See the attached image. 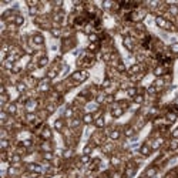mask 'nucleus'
<instances>
[{"label":"nucleus","mask_w":178,"mask_h":178,"mask_svg":"<svg viewBox=\"0 0 178 178\" xmlns=\"http://www.w3.org/2000/svg\"><path fill=\"white\" fill-rule=\"evenodd\" d=\"M88 77V73L87 71H84V70H79V71H76V73H73L71 74V77H70V80H73L74 83H81V81H84Z\"/></svg>","instance_id":"obj_1"},{"label":"nucleus","mask_w":178,"mask_h":178,"mask_svg":"<svg viewBox=\"0 0 178 178\" xmlns=\"http://www.w3.org/2000/svg\"><path fill=\"white\" fill-rule=\"evenodd\" d=\"M24 108L27 113H34L37 108V100H29L24 103Z\"/></svg>","instance_id":"obj_2"},{"label":"nucleus","mask_w":178,"mask_h":178,"mask_svg":"<svg viewBox=\"0 0 178 178\" xmlns=\"http://www.w3.org/2000/svg\"><path fill=\"white\" fill-rule=\"evenodd\" d=\"M123 44H124V47L130 51H132L134 50V39L131 37V36H126L124 39H123Z\"/></svg>","instance_id":"obj_3"},{"label":"nucleus","mask_w":178,"mask_h":178,"mask_svg":"<svg viewBox=\"0 0 178 178\" xmlns=\"http://www.w3.org/2000/svg\"><path fill=\"white\" fill-rule=\"evenodd\" d=\"M32 40H33V44H34V46H43V44H44V37H43V34H40V33H34Z\"/></svg>","instance_id":"obj_4"},{"label":"nucleus","mask_w":178,"mask_h":178,"mask_svg":"<svg viewBox=\"0 0 178 178\" xmlns=\"http://www.w3.org/2000/svg\"><path fill=\"white\" fill-rule=\"evenodd\" d=\"M124 111H126V110H123L121 107H118V104H117V103H115V104H113V107H111V115H113L114 118L121 117V115L124 114Z\"/></svg>","instance_id":"obj_5"},{"label":"nucleus","mask_w":178,"mask_h":178,"mask_svg":"<svg viewBox=\"0 0 178 178\" xmlns=\"http://www.w3.org/2000/svg\"><path fill=\"white\" fill-rule=\"evenodd\" d=\"M4 111L7 114H10V115H14V114L17 113L16 103H9V104H6V106H4Z\"/></svg>","instance_id":"obj_6"},{"label":"nucleus","mask_w":178,"mask_h":178,"mask_svg":"<svg viewBox=\"0 0 178 178\" xmlns=\"http://www.w3.org/2000/svg\"><path fill=\"white\" fill-rule=\"evenodd\" d=\"M165 67L164 66H157V67H154V70H152V73H154V76L155 77H164V74H165Z\"/></svg>","instance_id":"obj_7"},{"label":"nucleus","mask_w":178,"mask_h":178,"mask_svg":"<svg viewBox=\"0 0 178 178\" xmlns=\"http://www.w3.org/2000/svg\"><path fill=\"white\" fill-rule=\"evenodd\" d=\"M41 137H43V140L44 141H50L51 140V137H53V134H51V130L46 126V127H43V131H41Z\"/></svg>","instance_id":"obj_8"},{"label":"nucleus","mask_w":178,"mask_h":178,"mask_svg":"<svg viewBox=\"0 0 178 178\" xmlns=\"http://www.w3.org/2000/svg\"><path fill=\"white\" fill-rule=\"evenodd\" d=\"M135 174V165H132V164H128L127 165V168H126V172H124V177L126 178H131L132 175Z\"/></svg>","instance_id":"obj_9"},{"label":"nucleus","mask_w":178,"mask_h":178,"mask_svg":"<svg viewBox=\"0 0 178 178\" xmlns=\"http://www.w3.org/2000/svg\"><path fill=\"white\" fill-rule=\"evenodd\" d=\"M81 121L84 123V124H91V123H94V115H93V113H86L84 115H83V118H81Z\"/></svg>","instance_id":"obj_10"},{"label":"nucleus","mask_w":178,"mask_h":178,"mask_svg":"<svg viewBox=\"0 0 178 178\" xmlns=\"http://www.w3.org/2000/svg\"><path fill=\"white\" fill-rule=\"evenodd\" d=\"M151 146H148V144H143L141 148H140V154L143 155V157H148L150 154H151Z\"/></svg>","instance_id":"obj_11"},{"label":"nucleus","mask_w":178,"mask_h":178,"mask_svg":"<svg viewBox=\"0 0 178 178\" xmlns=\"http://www.w3.org/2000/svg\"><path fill=\"white\" fill-rule=\"evenodd\" d=\"M108 137H110V140L117 141V140L121 137V132H120V130H111V131H110V134H108Z\"/></svg>","instance_id":"obj_12"},{"label":"nucleus","mask_w":178,"mask_h":178,"mask_svg":"<svg viewBox=\"0 0 178 178\" xmlns=\"http://www.w3.org/2000/svg\"><path fill=\"white\" fill-rule=\"evenodd\" d=\"M57 74H59V70H57L56 67H53V68H50L49 71H47V76H46V77H47L49 80H53V79L57 77Z\"/></svg>","instance_id":"obj_13"},{"label":"nucleus","mask_w":178,"mask_h":178,"mask_svg":"<svg viewBox=\"0 0 178 178\" xmlns=\"http://www.w3.org/2000/svg\"><path fill=\"white\" fill-rule=\"evenodd\" d=\"M16 88L19 93H24L26 90H27V84L24 83V81H17L16 83Z\"/></svg>","instance_id":"obj_14"},{"label":"nucleus","mask_w":178,"mask_h":178,"mask_svg":"<svg viewBox=\"0 0 178 178\" xmlns=\"http://www.w3.org/2000/svg\"><path fill=\"white\" fill-rule=\"evenodd\" d=\"M135 131H137V130L134 128V127L127 126V127H126V130H124V135H126L127 138H130V137H132V135L135 134Z\"/></svg>","instance_id":"obj_15"},{"label":"nucleus","mask_w":178,"mask_h":178,"mask_svg":"<svg viewBox=\"0 0 178 178\" xmlns=\"http://www.w3.org/2000/svg\"><path fill=\"white\" fill-rule=\"evenodd\" d=\"M54 128L57 130V131H63V130H64V121H63L61 118L56 120V121H54Z\"/></svg>","instance_id":"obj_16"},{"label":"nucleus","mask_w":178,"mask_h":178,"mask_svg":"<svg viewBox=\"0 0 178 178\" xmlns=\"http://www.w3.org/2000/svg\"><path fill=\"white\" fill-rule=\"evenodd\" d=\"M47 64H49V57H47V56L41 57V59L37 61V67H39V68H43V67H46Z\"/></svg>","instance_id":"obj_17"},{"label":"nucleus","mask_w":178,"mask_h":178,"mask_svg":"<svg viewBox=\"0 0 178 178\" xmlns=\"http://www.w3.org/2000/svg\"><path fill=\"white\" fill-rule=\"evenodd\" d=\"M157 171H158V170H157V167H150V168L146 171V175L148 178H152V177H155Z\"/></svg>","instance_id":"obj_18"},{"label":"nucleus","mask_w":178,"mask_h":178,"mask_svg":"<svg viewBox=\"0 0 178 178\" xmlns=\"http://www.w3.org/2000/svg\"><path fill=\"white\" fill-rule=\"evenodd\" d=\"M13 23L16 24L17 27H19V26H23V24H24V17L21 16V14H16V16H14V21H13Z\"/></svg>","instance_id":"obj_19"},{"label":"nucleus","mask_w":178,"mask_h":178,"mask_svg":"<svg viewBox=\"0 0 178 178\" xmlns=\"http://www.w3.org/2000/svg\"><path fill=\"white\" fill-rule=\"evenodd\" d=\"M50 33H51V36L53 37H60L61 36V29L60 27H50Z\"/></svg>","instance_id":"obj_20"},{"label":"nucleus","mask_w":178,"mask_h":178,"mask_svg":"<svg viewBox=\"0 0 178 178\" xmlns=\"http://www.w3.org/2000/svg\"><path fill=\"white\" fill-rule=\"evenodd\" d=\"M94 124H96L97 128H104V126H106L104 117H100V118H97V120H94Z\"/></svg>","instance_id":"obj_21"},{"label":"nucleus","mask_w":178,"mask_h":178,"mask_svg":"<svg viewBox=\"0 0 178 178\" xmlns=\"http://www.w3.org/2000/svg\"><path fill=\"white\" fill-rule=\"evenodd\" d=\"M127 94H128V97L134 98L137 94H138V90H137L135 87H128V88H127Z\"/></svg>","instance_id":"obj_22"},{"label":"nucleus","mask_w":178,"mask_h":178,"mask_svg":"<svg viewBox=\"0 0 178 178\" xmlns=\"http://www.w3.org/2000/svg\"><path fill=\"white\" fill-rule=\"evenodd\" d=\"M132 100H134V103H135L137 106H141V104L144 103V96H143V94H137Z\"/></svg>","instance_id":"obj_23"},{"label":"nucleus","mask_w":178,"mask_h":178,"mask_svg":"<svg viewBox=\"0 0 178 178\" xmlns=\"http://www.w3.org/2000/svg\"><path fill=\"white\" fill-rule=\"evenodd\" d=\"M165 118H167L168 123H174V121L177 120V114L175 113H168L167 115H165Z\"/></svg>","instance_id":"obj_24"},{"label":"nucleus","mask_w":178,"mask_h":178,"mask_svg":"<svg viewBox=\"0 0 178 178\" xmlns=\"http://www.w3.org/2000/svg\"><path fill=\"white\" fill-rule=\"evenodd\" d=\"M120 162H121L120 157H115V155H113V157L110 158V164H111V165H114V167H117V165H118Z\"/></svg>","instance_id":"obj_25"},{"label":"nucleus","mask_w":178,"mask_h":178,"mask_svg":"<svg viewBox=\"0 0 178 178\" xmlns=\"http://www.w3.org/2000/svg\"><path fill=\"white\" fill-rule=\"evenodd\" d=\"M43 158H44V160H47V161H51V160H54V155H53V152H51V151H46V152L43 154Z\"/></svg>","instance_id":"obj_26"},{"label":"nucleus","mask_w":178,"mask_h":178,"mask_svg":"<svg viewBox=\"0 0 178 178\" xmlns=\"http://www.w3.org/2000/svg\"><path fill=\"white\" fill-rule=\"evenodd\" d=\"M41 150L46 152V151H51V144H50V141H44L43 144H41Z\"/></svg>","instance_id":"obj_27"},{"label":"nucleus","mask_w":178,"mask_h":178,"mask_svg":"<svg viewBox=\"0 0 178 178\" xmlns=\"http://www.w3.org/2000/svg\"><path fill=\"white\" fill-rule=\"evenodd\" d=\"M70 157H73V148H67L63 152V158H70Z\"/></svg>","instance_id":"obj_28"},{"label":"nucleus","mask_w":178,"mask_h":178,"mask_svg":"<svg viewBox=\"0 0 178 178\" xmlns=\"http://www.w3.org/2000/svg\"><path fill=\"white\" fill-rule=\"evenodd\" d=\"M80 123H81L80 118H74V120L70 123V127H71V128H77V127L80 126Z\"/></svg>","instance_id":"obj_29"},{"label":"nucleus","mask_w":178,"mask_h":178,"mask_svg":"<svg viewBox=\"0 0 178 178\" xmlns=\"http://www.w3.org/2000/svg\"><path fill=\"white\" fill-rule=\"evenodd\" d=\"M73 115H74V110H73L71 107L66 110V113H64V117H66V118H73Z\"/></svg>","instance_id":"obj_30"},{"label":"nucleus","mask_w":178,"mask_h":178,"mask_svg":"<svg viewBox=\"0 0 178 178\" xmlns=\"http://www.w3.org/2000/svg\"><path fill=\"white\" fill-rule=\"evenodd\" d=\"M88 40H90V43H97L98 41V36L96 33H91L90 36H88Z\"/></svg>","instance_id":"obj_31"},{"label":"nucleus","mask_w":178,"mask_h":178,"mask_svg":"<svg viewBox=\"0 0 178 178\" xmlns=\"http://www.w3.org/2000/svg\"><path fill=\"white\" fill-rule=\"evenodd\" d=\"M91 150H93V146H91V144H88V146L84 147V150H83V154H84V155H90Z\"/></svg>","instance_id":"obj_32"},{"label":"nucleus","mask_w":178,"mask_h":178,"mask_svg":"<svg viewBox=\"0 0 178 178\" xmlns=\"http://www.w3.org/2000/svg\"><path fill=\"white\" fill-rule=\"evenodd\" d=\"M170 50H171V53H174V54H178V43H174V44H171V46H170Z\"/></svg>","instance_id":"obj_33"},{"label":"nucleus","mask_w":178,"mask_h":178,"mask_svg":"<svg viewBox=\"0 0 178 178\" xmlns=\"http://www.w3.org/2000/svg\"><path fill=\"white\" fill-rule=\"evenodd\" d=\"M7 174H9L10 177H13V175H16L17 174V170L14 168V167H10V168L7 170Z\"/></svg>","instance_id":"obj_34"},{"label":"nucleus","mask_w":178,"mask_h":178,"mask_svg":"<svg viewBox=\"0 0 178 178\" xmlns=\"http://www.w3.org/2000/svg\"><path fill=\"white\" fill-rule=\"evenodd\" d=\"M80 162L81 164H84V165H86V164H88V162H90V155H83V157H81V160H80Z\"/></svg>","instance_id":"obj_35"},{"label":"nucleus","mask_w":178,"mask_h":178,"mask_svg":"<svg viewBox=\"0 0 178 178\" xmlns=\"http://www.w3.org/2000/svg\"><path fill=\"white\" fill-rule=\"evenodd\" d=\"M32 144H33L32 140H24V141L21 143V146L24 147V148H29V147H32Z\"/></svg>","instance_id":"obj_36"},{"label":"nucleus","mask_w":178,"mask_h":178,"mask_svg":"<svg viewBox=\"0 0 178 178\" xmlns=\"http://www.w3.org/2000/svg\"><path fill=\"white\" fill-rule=\"evenodd\" d=\"M97 43H90V46H88V51H97Z\"/></svg>","instance_id":"obj_37"},{"label":"nucleus","mask_w":178,"mask_h":178,"mask_svg":"<svg viewBox=\"0 0 178 178\" xmlns=\"http://www.w3.org/2000/svg\"><path fill=\"white\" fill-rule=\"evenodd\" d=\"M114 101V94H107V97H106V103L107 104H110V103H113Z\"/></svg>","instance_id":"obj_38"},{"label":"nucleus","mask_w":178,"mask_h":178,"mask_svg":"<svg viewBox=\"0 0 178 178\" xmlns=\"http://www.w3.org/2000/svg\"><path fill=\"white\" fill-rule=\"evenodd\" d=\"M7 147H9V141H7L6 138H3V140H1V148H3V150H7Z\"/></svg>","instance_id":"obj_39"},{"label":"nucleus","mask_w":178,"mask_h":178,"mask_svg":"<svg viewBox=\"0 0 178 178\" xmlns=\"http://www.w3.org/2000/svg\"><path fill=\"white\" fill-rule=\"evenodd\" d=\"M111 178H123V174L120 171H114L113 174H111Z\"/></svg>","instance_id":"obj_40"},{"label":"nucleus","mask_w":178,"mask_h":178,"mask_svg":"<svg viewBox=\"0 0 178 178\" xmlns=\"http://www.w3.org/2000/svg\"><path fill=\"white\" fill-rule=\"evenodd\" d=\"M36 14H39V9L37 7H32L30 9V16H36Z\"/></svg>","instance_id":"obj_41"},{"label":"nucleus","mask_w":178,"mask_h":178,"mask_svg":"<svg viewBox=\"0 0 178 178\" xmlns=\"http://www.w3.org/2000/svg\"><path fill=\"white\" fill-rule=\"evenodd\" d=\"M53 6H54V7H61V6H63V1H54Z\"/></svg>","instance_id":"obj_42"},{"label":"nucleus","mask_w":178,"mask_h":178,"mask_svg":"<svg viewBox=\"0 0 178 178\" xmlns=\"http://www.w3.org/2000/svg\"><path fill=\"white\" fill-rule=\"evenodd\" d=\"M172 137H174V138H178V128L175 130V131H172Z\"/></svg>","instance_id":"obj_43"},{"label":"nucleus","mask_w":178,"mask_h":178,"mask_svg":"<svg viewBox=\"0 0 178 178\" xmlns=\"http://www.w3.org/2000/svg\"><path fill=\"white\" fill-rule=\"evenodd\" d=\"M174 104H175V106H177V107H178V97L175 98V101H174Z\"/></svg>","instance_id":"obj_44"}]
</instances>
